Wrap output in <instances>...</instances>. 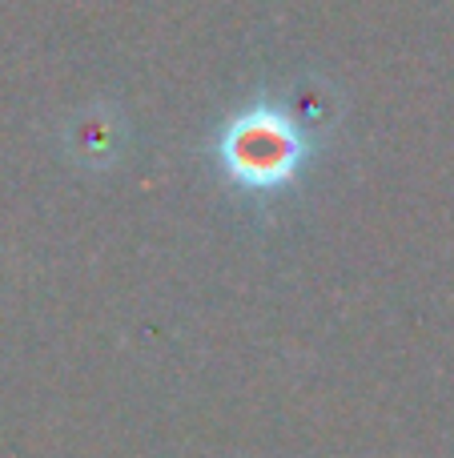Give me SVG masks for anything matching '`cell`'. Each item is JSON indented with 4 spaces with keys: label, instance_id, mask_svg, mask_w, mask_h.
<instances>
[{
    "label": "cell",
    "instance_id": "6da1fadb",
    "mask_svg": "<svg viewBox=\"0 0 454 458\" xmlns=\"http://www.w3.org/2000/svg\"><path fill=\"white\" fill-rule=\"evenodd\" d=\"M217 165L238 190L246 193H278L298 182L302 165L310 161L314 141L302 133L286 109L270 101L246 105L233 113L230 125L217 133Z\"/></svg>",
    "mask_w": 454,
    "mask_h": 458
}]
</instances>
